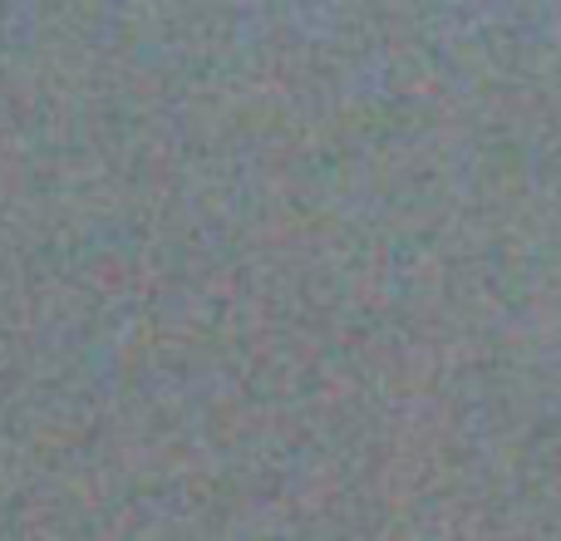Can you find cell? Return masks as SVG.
<instances>
[]
</instances>
